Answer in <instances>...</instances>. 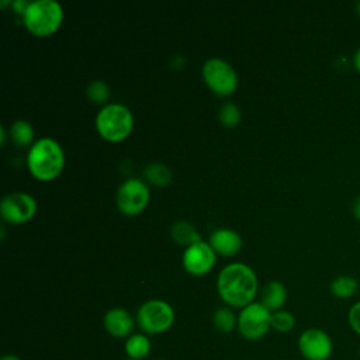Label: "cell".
Here are the masks:
<instances>
[{
    "label": "cell",
    "instance_id": "cell-22",
    "mask_svg": "<svg viewBox=\"0 0 360 360\" xmlns=\"http://www.w3.org/2000/svg\"><path fill=\"white\" fill-rule=\"evenodd\" d=\"M218 117L224 125L233 127L240 120V110L233 103H225L221 105V108L218 111Z\"/></svg>",
    "mask_w": 360,
    "mask_h": 360
},
{
    "label": "cell",
    "instance_id": "cell-21",
    "mask_svg": "<svg viewBox=\"0 0 360 360\" xmlns=\"http://www.w3.org/2000/svg\"><path fill=\"white\" fill-rule=\"evenodd\" d=\"M295 326V318L291 312L288 311H276L271 312V328L280 333H287L292 330Z\"/></svg>",
    "mask_w": 360,
    "mask_h": 360
},
{
    "label": "cell",
    "instance_id": "cell-8",
    "mask_svg": "<svg viewBox=\"0 0 360 360\" xmlns=\"http://www.w3.org/2000/svg\"><path fill=\"white\" fill-rule=\"evenodd\" d=\"M149 201V188L141 179L131 177L121 183L117 191L118 208L128 215L142 211Z\"/></svg>",
    "mask_w": 360,
    "mask_h": 360
},
{
    "label": "cell",
    "instance_id": "cell-27",
    "mask_svg": "<svg viewBox=\"0 0 360 360\" xmlns=\"http://www.w3.org/2000/svg\"><path fill=\"white\" fill-rule=\"evenodd\" d=\"M0 360H21L18 356H15V354H4Z\"/></svg>",
    "mask_w": 360,
    "mask_h": 360
},
{
    "label": "cell",
    "instance_id": "cell-16",
    "mask_svg": "<svg viewBox=\"0 0 360 360\" xmlns=\"http://www.w3.org/2000/svg\"><path fill=\"white\" fill-rule=\"evenodd\" d=\"M170 235L176 242L187 246L201 240L200 233L197 232L194 225L187 221H176L170 228Z\"/></svg>",
    "mask_w": 360,
    "mask_h": 360
},
{
    "label": "cell",
    "instance_id": "cell-17",
    "mask_svg": "<svg viewBox=\"0 0 360 360\" xmlns=\"http://www.w3.org/2000/svg\"><path fill=\"white\" fill-rule=\"evenodd\" d=\"M359 290V281L347 274L338 276L330 281V292L336 298L347 300L353 297Z\"/></svg>",
    "mask_w": 360,
    "mask_h": 360
},
{
    "label": "cell",
    "instance_id": "cell-14",
    "mask_svg": "<svg viewBox=\"0 0 360 360\" xmlns=\"http://www.w3.org/2000/svg\"><path fill=\"white\" fill-rule=\"evenodd\" d=\"M287 300V290L280 281H269L262 290V304L271 312L280 311Z\"/></svg>",
    "mask_w": 360,
    "mask_h": 360
},
{
    "label": "cell",
    "instance_id": "cell-20",
    "mask_svg": "<svg viewBox=\"0 0 360 360\" xmlns=\"http://www.w3.org/2000/svg\"><path fill=\"white\" fill-rule=\"evenodd\" d=\"M10 135L13 138V141L20 145V146H24V145H28L31 141H32V136H34V129L31 127V124L28 121H24V120H18L15 121L11 128H10Z\"/></svg>",
    "mask_w": 360,
    "mask_h": 360
},
{
    "label": "cell",
    "instance_id": "cell-10",
    "mask_svg": "<svg viewBox=\"0 0 360 360\" xmlns=\"http://www.w3.org/2000/svg\"><path fill=\"white\" fill-rule=\"evenodd\" d=\"M37 211L35 198L24 191H13L7 194L0 204V212L8 222H24L30 219Z\"/></svg>",
    "mask_w": 360,
    "mask_h": 360
},
{
    "label": "cell",
    "instance_id": "cell-9",
    "mask_svg": "<svg viewBox=\"0 0 360 360\" xmlns=\"http://www.w3.org/2000/svg\"><path fill=\"white\" fill-rule=\"evenodd\" d=\"M298 350L307 360H328L333 352V342L323 329L308 328L298 338Z\"/></svg>",
    "mask_w": 360,
    "mask_h": 360
},
{
    "label": "cell",
    "instance_id": "cell-13",
    "mask_svg": "<svg viewBox=\"0 0 360 360\" xmlns=\"http://www.w3.org/2000/svg\"><path fill=\"white\" fill-rule=\"evenodd\" d=\"M210 245L214 250L222 255H233L240 249L242 239L233 229L219 228L210 235Z\"/></svg>",
    "mask_w": 360,
    "mask_h": 360
},
{
    "label": "cell",
    "instance_id": "cell-19",
    "mask_svg": "<svg viewBox=\"0 0 360 360\" xmlns=\"http://www.w3.org/2000/svg\"><path fill=\"white\" fill-rule=\"evenodd\" d=\"M145 177L153 183V184H158V186H163V184H167L172 179V172L170 169L163 165V163H150L145 167Z\"/></svg>",
    "mask_w": 360,
    "mask_h": 360
},
{
    "label": "cell",
    "instance_id": "cell-26",
    "mask_svg": "<svg viewBox=\"0 0 360 360\" xmlns=\"http://www.w3.org/2000/svg\"><path fill=\"white\" fill-rule=\"evenodd\" d=\"M352 211H353V215H354L357 219H360V195L353 201V208H352Z\"/></svg>",
    "mask_w": 360,
    "mask_h": 360
},
{
    "label": "cell",
    "instance_id": "cell-3",
    "mask_svg": "<svg viewBox=\"0 0 360 360\" xmlns=\"http://www.w3.org/2000/svg\"><path fill=\"white\" fill-rule=\"evenodd\" d=\"M22 17L31 32L37 35H49L59 27L63 11L56 0H34L30 1Z\"/></svg>",
    "mask_w": 360,
    "mask_h": 360
},
{
    "label": "cell",
    "instance_id": "cell-6",
    "mask_svg": "<svg viewBox=\"0 0 360 360\" xmlns=\"http://www.w3.org/2000/svg\"><path fill=\"white\" fill-rule=\"evenodd\" d=\"M236 328L245 339L257 340L271 328V311L262 302H250L240 309Z\"/></svg>",
    "mask_w": 360,
    "mask_h": 360
},
{
    "label": "cell",
    "instance_id": "cell-4",
    "mask_svg": "<svg viewBox=\"0 0 360 360\" xmlns=\"http://www.w3.org/2000/svg\"><path fill=\"white\" fill-rule=\"evenodd\" d=\"M96 125L105 139L120 141L125 138L132 128V114L124 104L110 103L97 112Z\"/></svg>",
    "mask_w": 360,
    "mask_h": 360
},
{
    "label": "cell",
    "instance_id": "cell-12",
    "mask_svg": "<svg viewBox=\"0 0 360 360\" xmlns=\"http://www.w3.org/2000/svg\"><path fill=\"white\" fill-rule=\"evenodd\" d=\"M104 328L114 338H129L134 330V318L124 308H111L104 315Z\"/></svg>",
    "mask_w": 360,
    "mask_h": 360
},
{
    "label": "cell",
    "instance_id": "cell-23",
    "mask_svg": "<svg viewBox=\"0 0 360 360\" xmlns=\"http://www.w3.org/2000/svg\"><path fill=\"white\" fill-rule=\"evenodd\" d=\"M87 96L96 103H103L108 98L110 89L103 80H93L87 86Z\"/></svg>",
    "mask_w": 360,
    "mask_h": 360
},
{
    "label": "cell",
    "instance_id": "cell-7",
    "mask_svg": "<svg viewBox=\"0 0 360 360\" xmlns=\"http://www.w3.org/2000/svg\"><path fill=\"white\" fill-rule=\"evenodd\" d=\"M202 76L207 84L218 94H231L238 86L235 69L221 58H210L202 66Z\"/></svg>",
    "mask_w": 360,
    "mask_h": 360
},
{
    "label": "cell",
    "instance_id": "cell-25",
    "mask_svg": "<svg viewBox=\"0 0 360 360\" xmlns=\"http://www.w3.org/2000/svg\"><path fill=\"white\" fill-rule=\"evenodd\" d=\"M353 66L354 69L360 73V46L356 49V52L353 53Z\"/></svg>",
    "mask_w": 360,
    "mask_h": 360
},
{
    "label": "cell",
    "instance_id": "cell-24",
    "mask_svg": "<svg viewBox=\"0 0 360 360\" xmlns=\"http://www.w3.org/2000/svg\"><path fill=\"white\" fill-rule=\"evenodd\" d=\"M347 321H349V326L350 329L360 336V300L356 301L349 312H347Z\"/></svg>",
    "mask_w": 360,
    "mask_h": 360
},
{
    "label": "cell",
    "instance_id": "cell-29",
    "mask_svg": "<svg viewBox=\"0 0 360 360\" xmlns=\"http://www.w3.org/2000/svg\"><path fill=\"white\" fill-rule=\"evenodd\" d=\"M359 354H360V352H359Z\"/></svg>",
    "mask_w": 360,
    "mask_h": 360
},
{
    "label": "cell",
    "instance_id": "cell-15",
    "mask_svg": "<svg viewBox=\"0 0 360 360\" xmlns=\"http://www.w3.org/2000/svg\"><path fill=\"white\" fill-rule=\"evenodd\" d=\"M125 353L131 360H142L150 353V340L145 333H132L125 340Z\"/></svg>",
    "mask_w": 360,
    "mask_h": 360
},
{
    "label": "cell",
    "instance_id": "cell-1",
    "mask_svg": "<svg viewBox=\"0 0 360 360\" xmlns=\"http://www.w3.org/2000/svg\"><path fill=\"white\" fill-rule=\"evenodd\" d=\"M217 287L228 305L243 308L253 302L257 292V277L248 264L229 263L219 271Z\"/></svg>",
    "mask_w": 360,
    "mask_h": 360
},
{
    "label": "cell",
    "instance_id": "cell-28",
    "mask_svg": "<svg viewBox=\"0 0 360 360\" xmlns=\"http://www.w3.org/2000/svg\"><path fill=\"white\" fill-rule=\"evenodd\" d=\"M356 11H357V14L360 15V1L356 3Z\"/></svg>",
    "mask_w": 360,
    "mask_h": 360
},
{
    "label": "cell",
    "instance_id": "cell-18",
    "mask_svg": "<svg viewBox=\"0 0 360 360\" xmlns=\"http://www.w3.org/2000/svg\"><path fill=\"white\" fill-rule=\"evenodd\" d=\"M212 323L221 333H231L238 326V316L228 307L218 308L212 315Z\"/></svg>",
    "mask_w": 360,
    "mask_h": 360
},
{
    "label": "cell",
    "instance_id": "cell-2",
    "mask_svg": "<svg viewBox=\"0 0 360 360\" xmlns=\"http://www.w3.org/2000/svg\"><path fill=\"white\" fill-rule=\"evenodd\" d=\"M27 163L30 172L41 179L51 180L53 179L63 166V152L60 145L49 138H39L30 148Z\"/></svg>",
    "mask_w": 360,
    "mask_h": 360
},
{
    "label": "cell",
    "instance_id": "cell-11",
    "mask_svg": "<svg viewBox=\"0 0 360 360\" xmlns=\"http://www.w3.org/2000/svg\"><path fill=\"white\" fill-rule=\"evenodd\" d=\"M215 262V253L210 243L200 240L186 248L183 253V264L191 274L207 273Z\"/></svg>",
    "mask_w": 360,
    "mask_h": 360
},
{
    "label": "cell",
    "instance_id": "cell-5",
    "mask_svg": "<svg viewBox=\"0 0 360 360\" xmlns=\"http://www.w3.org/2000/svg\"><path fill=\"white\" fill-rule=\"evenodd\" d=\"M136 322L145 333H163L173 325L174 311L172 305L163 300H148L139 307Z\"/></svg>",
    "mask_w": 360,
    "mask_h": 360
}]
</instances>
